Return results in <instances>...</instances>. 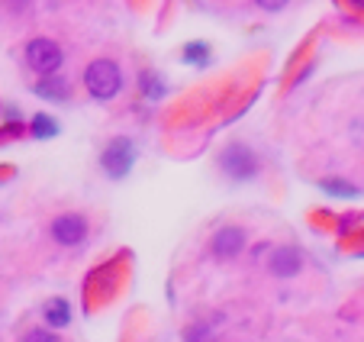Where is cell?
Returning a JSON list of instances; mask_svg holds the SVG:
<instances>
[{
  "instance_id": "obj_1",
  "label": "cell",
  "mask_w": 364,
  "mask_h": 342,
  "mask_svg": "<svg viewBox=\"0 0 364 342\" xmlns=\"http://www.w3.org/2000/svg\"><path fill=\"white\" fill-rule=\"evenodd\" d=\"M119 84H123V78H119V68L110 58H97V62H90L87 71H84V88H87V94L94 97V100H110V97H117Z\"/></svg>"
},
{
  "instance_id": "obj_2",
  "label": "cell",
  "mask_w": 364,
  "mask_h": 342,
  "mask_svg": "<svg viewBox=\"0 0 364 342\" xmlns=\"http://www.w3.org/2000/svg\"><path fill=\"white\" fill-rule=\"evenodd\" d=\"M62 46L52 39H33L26 46V62L33 71H39V75H55L58 68H62Z\"/></svg>"
},
{
  "instance_id": "obj_3",
  "label": "cell",
  "mask_w": 364,
  "mask_h": 342,
  "mask_svg": "<svg viewBox=\"0 0 364 342\" xmlns=\"http://www.w3.org/2000/svg\"><path fill=\"white\" fill-rule=\"evenodd\" d=\"M103 171L110 175V178H123L126 171L132 168V162H136V149H132L129 139H113L107 149H103Z\"/></svg>"
},
{
  "instance_id": "obj_4",
  "label": "cell",
  "mask_w": 364,
  "mask_h": 342,
  "mask_svg": "<svg viewBox=\"0 0 364 342\" xmlns=\"http://www.w3.org/2000/svg\"><path fill=\"white\" fill-rule=\"evenodd\" d=\"M84 236H87V219L77 217V213H65L52 223V239L62 242V246H77Z\"/></svg>"
},
{
  "instance_id": "obj_5",
  "label": "cell",
  "mask_w": 364,
  "mask_h": 342,
  "mask_svg": "<svg viewBox=\"0 0 364 342\" xmlns=\"http://www.w3.org/2000/svg\"><path fill=\"white\" fill-rule=\"evenodd\" d=\"M245 249V233L239 226H226L213 236V255L216 259H235V255Z\"/></svg>"
},
{
  "instance_id": "obj_6",
  "label": "cell",
  "mask_w": 364,
  "mask_h": 342,
  "mask_svg": "<svg viewBox=\"0 0 364 342\" xmlns=\"http://www.w3.org/2000/svg\"><path fill=\"white\" fill-rule=\"evenodd\" d=\"M300 268H303V255L296 252L294 246L274 249V255H271V274H277V278H294Z\"/></svg>"
},
{
  "instance_id": "obj_7",
  "label": "cell",
  "mask_w": 364,
  "mask_h": 342,
  "mask_svg": "<svg viewBox=\"0 0 364 342\" xmlns=\"http://www.w3.org/2000/svg\"><path fill=\"white\" fill-rule=\"evenodd\" d=\"M223 168L232 175V178H252L255 175V158L248 149H242V145H232V149L223 155Z\"/></svg>"
},
{
  "instance_id": "obj_8",
  "label": "cell",
  "mask_w": 364,
  "mask_h": 342,
  "mask_svg": "<svg viewBox=\"0 0 364 342\" xmlns=\"http://www.w3.org/2000/svg\"><path fill=\"white\" fill-rule=\"evenodd\" d=\"M42 316H46L48 326H68L71 310H68V304H65V301H52V304H46Z\"/></svg>"
},
{
  "instance_id": "obj_9",
  "label": "cell",
  "mask_w": 364,
  "mask_h": 342,
  "mask_svg": "<svg viewBox=\"0 0 364 342\" xmlns=\"http://www.w3.org/2000/svg\"><path fill=\"white\" fill-rule=\"evenodd\" d=\"M36 90H39L42 97H52V100H65V81L55 75H46V81L36 84Z\"/></svg>"
},
{
  "instance_id": "obj_10",
  "label": "cell",
  "mask_w": 364,
  "mask_h": 342,
  "mask_svg": "<svg viewBox=\"0 0 364 342\" xmlns=\"http://www.w3.org/2000/svg\"><path fill=\"white\" fill-rule=\"evenodd\" d=\"M323 191H329V194H342V197H355V187L351 185H345V181H323Z\"/></svg>"
},
{
  "instance_id": "obj_11",
  "label": "cell",
  "mask_w": 364,
  "mask_h": 342,
  "mask_svg": "<svg viewBox=\"0 0 364 342\" xmlns=\"http://www.w3.org/2000/svg\"><path fill=\"white\" fill-rule=\"evenodd\" d=\"M55 130H58V126L52 123L48 117H36L33 120V133H36V136H55Z\"/></svg>"
},
{
  "instance_id": "obj_12",
  "label": "cell",
  "mask_w": 364,
  "mask_h": 342,
  "mask_svg": "<svg viewBox=\"0 0 364 342\" xmlns=\"http://www.w3.org/2000/svg\"><path fill=\"white\" fill-rule=\"evenodd\" d=\"M206 55H210V52H206V46H200V42H193V46L184 48V58H187V62H193V65L206 62Z\"/></svg>"
},
{
  "instance_id": "obj_13",
  "label": "cell",
  "mask_w": 364,
  "mask_h": 342,
  "mask_svg": "<svg viewBox=\"0 0 364 342\" xmlns=\"http://www.w3.org/2000/svg\"><path fill=\"white\" fill-rule=\"evenodd\" d=\"M23 342H58V336L48 333V329H33V333H29Z\"/></svg>"
},
{
  "instance_id": "obj_14",
  "label": "cell",
  "mask_w": 364,
  "mask_h": 342,
  "mask_svg": "<svg viewBox=\"0 0 364 342\" xmlns=\"http://www.w3.org/2000/svg\"><path fill=\"white\" fill-rule=\"evenodd\" d=\"M255 4H258V7H264V10H284V4H287V0H255Z\"/></svg>"
}]
</instances>
